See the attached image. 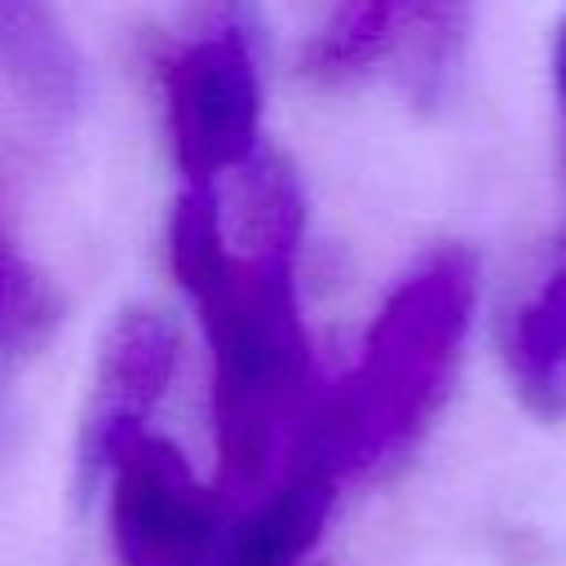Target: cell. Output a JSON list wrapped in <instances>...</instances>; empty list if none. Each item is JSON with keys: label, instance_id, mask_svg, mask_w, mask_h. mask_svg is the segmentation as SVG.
I'll use <instances>...</instances> for the list:
<instances>
[{"label": "cell", "instance_id": "6da1fadb", "mask_svg": "<svg viewBox=\"0 0 566 566\" xmlns=\"http://www.w3.org/2000/svg\"><path fill=\"white\" fill-rule=\"evenodd\" d=\"M234 181L239 230L226 226L217 186L186 181L168 221V261L208 340L217 482L243 504L283 478L323 380L296 296L305 226L296 177L261 150Z\"/></svg>", "mask_w": 566, "mask_h": 566}, {"label": "cell", "instance_id": "7a4b0ae2", "mask_svg": "<svg viewBox=\"0 0 566 566\" xmlns=\"http://www.w3.org/2000/svg\"><path fill=\"white\" fill-rule=\"evenodd\" d=\"M473 301V256L429 252L376 310L354 367L318 389L287 464L327 469L345 486L411 451L451 394Z\"/></svg>", "mask_w": 566, "mask_h": 566}, {"label": "cell", "instance_id": "3957f363", "mask_svg": "<svg viewBox=\"0 0 566 566\" xmlns=\"http://www.w3.org/2000/svg\"><path fill=\"white\" fill-rule=\"evenodd\" d=\"M164 128L186 181L217 186L261 155V71L252 0H195L159 57Z\"/></svg>", "mask_w": 566, "mask_h": 566}, {"label": "cell", "instance_id": "277c9868", "mask_svg": "<svg viewBox=\"0 0 566 566\" xmlns=\"http://www.w3.org/2000/svg\"><path fill=\"white\" fill-rule=\"evenodd\" d=\"M469 18L473 0H323L301 44V75L345 88L389 71L416 106H433L460 71Z\"/></svg>", "mask_w": 566, "mask_h": 566}, {"label": "cell", "instance_id": "5b68a950", "mask_svg": "<svg viewBox=\"0 0 566 566\" xmlns=\"http://www.w3.org/2000/svg\"><path fill=\"white\" fill-rule=\"evenodd\" d=\"M106 531L119 566H212L239 500L159 433H137L106 469Z\"/></svg>", "mask_w": 566, "mask_h": 566}, {"label": "cell", "instance_id": "8992f818", "mask_svg": "<svg viewBox=\"0 0 566 566\" xmlns=\"http://www.w3.org/2000/svg\"><path fill=\"white\" fill-rule=\"evenodd\" d=\"M172 371H177L172 323L155 310H124L97 349V367L80 420V447H75L80 491L102 486L119 447L150 429V416L164 402Z\"/></svg>", "mask_w": 566, "mask_h": 566}, {"label": "cell", "instance_id": "52a82bcc", "mask_svg": "<svg viewBox=\"0 0 566 566\" xmlns=\"http://www.w3.org/2000/svg\"><path fill=\"white\" fill-rule=\"evenodd\" d=\"M340 482L314 464H287L279 482L234 509L212 566H305L318 548Z\"/></svg>", "mask_w": 566, "mask_h": 566}, {"label": "cell", "instance_id": "ba28073f", "mask_svg": "<svg viewBox=\"0 0 566 566\" xmlns=\"http://www.w3.org/2000/svg\"><path fill=\"white\" fill-rule=\"evenodd\" d=\"M0 84L44 119H66L80 106L84 66L49 0H0Z\"/></svg>", "mask_w": 566, "mask_h": 566}, {"label": "cell", "instance_id": "9c48e42d", "mask_svg": "<svg viewBox=\"0 0 566 566\" xmlns=\"http://www.w3.org/2000/svg\"><path fill=\"white\" fill-rule=\"evenodd\" d=\"M504 367L513 394L544 420L566 416V239L539 283L509 310Z\"/></svg>", "mask_w": 566, "mask_h": 566}, {"label": "cell", "instance_id": "30bf717a", "mask_svg": "<svg viewBox=\"0 0 566 566\" xmlns=\"http://www.w3.org/2000/svg\"><path fill=\"white\" fill-rule=\"evenodd\" d=\"M62 301L53 283L0 234V371L40 354L57 327Z\"/></svg>", "mask_w": 566, "mask_h": 566}, {"label": "cell", "instance_id": "8fae6325", "mask_svg": "<svg viewBox=\"0 0 566 566\" xmlns=\"http://www.w3.org/2000/svg\"><path fill=\"white\" fill-rule=\"evenodd\" d=\"M553 88H557L562 119H566V18H562L557 31H553Z\"/></svg>", "mask_w": 566, "mask_h": 566}]
</instances>
